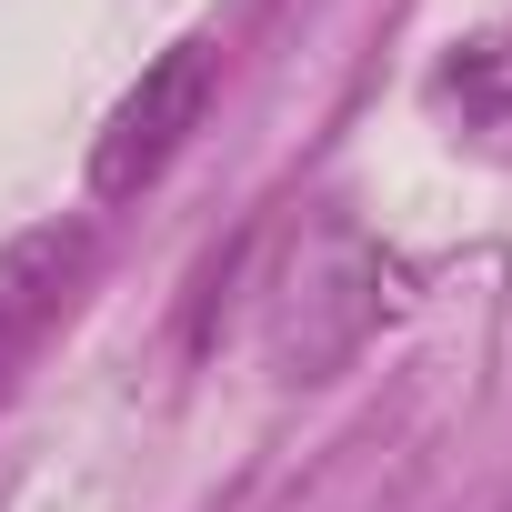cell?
<instances>
[{"label":"cell","instance_id":"1","mask_svg":"<svg viewBox=\"0 0 512 512\" xmlns=\"http://www.w3.org/2000/svg\"><path fill=\"white\" fill-rule=\"evenodd\" d=\"M211 41H171L121 101H111V121H101V141H91V191L101 201H131V191H151L171 161H181V141L201 131V111H211Z\"/></svg>","mask_w":512,"mask_h":512},{"label":"cell","instance_id":"2","mask_svg":"<svg viewBox=\"0 0 512 512\" xmlns=\"http://www.w3.org/2000/svg\"><path fill=\"white\" fill-rule=\"evenodd\" d=\"M81 272H91V221H31L0 241V372L71 312Z\"/></svg>","mask_w":512,"mask_h":512}]
</instances>
